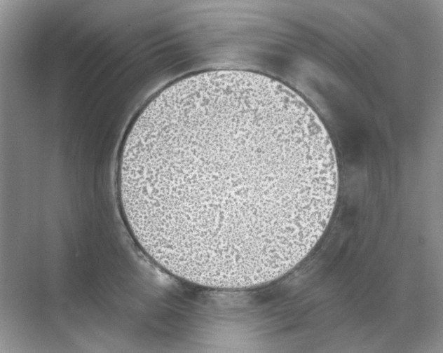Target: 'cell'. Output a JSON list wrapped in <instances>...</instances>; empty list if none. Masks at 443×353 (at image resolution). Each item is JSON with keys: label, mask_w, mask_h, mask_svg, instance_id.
Masks as SVG:
<instances>
[{"label": "cell", "mask_w": 443, "mask_h": 353, "mask_svg": "<svg viewBox=\"0 0 443 353\" xmlns=\"http://www.w3.org/2000/svg\"><path fill=\"white\" fill-rule=\"evenodd\" d=\"M311 179L288 98L193 92L149 116L137 229L198 259L266 258L299 246Z\"/></svg>", "instance_id": "cell-1"}]
</instances>
